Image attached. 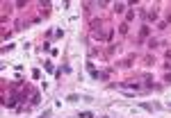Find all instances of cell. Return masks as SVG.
Returning <instances> with one entry per match:
<instances>
[{
	"label": "cell",
	"instance_id": "1",
	"mask_svg": "<svg viewBox=\"0 0 171 118\" xmlns=\"http://www.w3.org/2000/svg\"><path fill=\"white\" fill-rule=\"evenodd\" d=\"M80 118H91V111H82V114H80Z\"/></svg>",
	"mask_w": 171,
	"mask_h": 118
}]
</instances>
